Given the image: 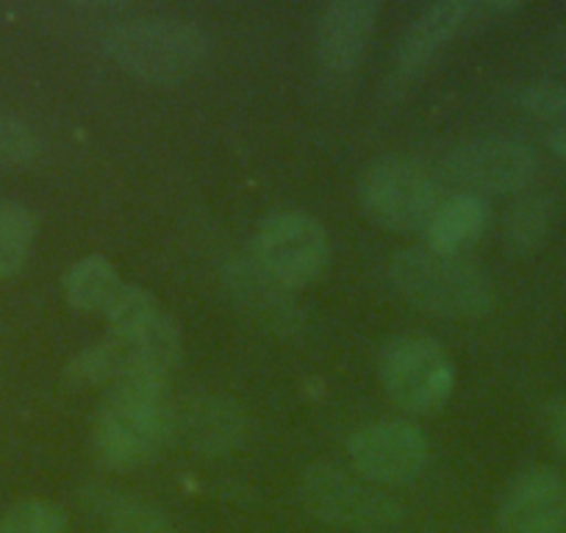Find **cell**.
<instances>
[{
    "mask_svg": "<svg viewBox=\"0 0 566 533\" xmlns=\"http://www.w3.org/2000/svg\"><path fill=\"white\" fill-rule=\"evenodd\" d=\"M505 533H566V481L553 470L520 472L500 503Z\"/></svg>",
    "mask_w": 566,
    "mask_h": 533,
    "instance_id": "8fae6325",
    "label": "cell"
},
{
    "mask_svg": "<svg viewBox=\"0 0 566 533\" xmlns=\"http://www.w3.org/2000/svg\"><path fill=\"white\" fill-rule=\"evenodd\" d=\"M123 70L150 84H176L192 75L209 53L198 25L178 18H136L114 25L103 40Z\"/></svg>",
    "mask_w": 566,
    "mask_h": 533,
    "instance_id": "3957f363",
    "label": "cell"
},
{
    "mask_svg": "<svg viewBox=\"0 0 566 533\" xmlns=\"http://www.w3.org/2000/svg\"><path fill=\"white\" fill-rule=\"evenodd\" d=\"M358 198L369 220L389 231L413 233L428 228L442 203V187L422 161L384 156L364 170Z\"/></svg>",
    "mask_w": 566,
    "mask_h": 533,
    "instance_id": "277c9868",
    "label": "cell"
},
{
    "mask_svg": "<svg viewBox=\"0 0 566 533\" xmlns=\"http://www.w3.org/2000/svg\"><path fill=\"white\" fill-rule=\"evenodd\" d=\"M347 456L364 481L400 487L413 481L428 464V439L411 422H369L347 439Z\"/></svg>",
    "mask_w": 566,
    "mask_h": 533,
    "instance_id": "9c48e42d",
    "label": "cell"
},
{
    "mask_svg": "<svg viewBox=\"0 0 566 533\" xmlns=\"http://www.w3.org/2000/svg\"><path fill=\"white\" fill-rule=\"evenodd\" d=\"M380 7L375 0H339L323 12L314 34L317 59L328 73H350L367 48Z\"/></svg>",
    "mask_w": 566,
    "mask_h": 533,
    "instance_id": "7c38bea8",
    "label": "cell"
},
{
    "mask_svg": "<svg viewBox=\"0 0 566 533\" xmlns=\"http://www.w3.org/2000/svg\"><path fill=\"white\" fill-rule=\"evenodd\" d=\"M172 439L167 378L134 364L106 389L95 420V448L114 470L148 464Z\"/></svg>",
    "mask_w": 566,
    "mask_h": 533,
    "instance_id": "6da1fadb",
    "label": "cell"
},
{
    "mask_svg": "<svg viewBox=\"0 0 566 533\" xmlns=\"http://www.w3.org/2000/svg\"><path fill=\"white\" fill-rule=\"evenodd\" d=\"M489 222V206L481 195L459 192L442 198L424 228V239L439 253H461L467 244L478 242Z\"/></svg>",
    "mask_w": 566,
    "mask_h": 533,
    "instance_id": "5bb4252c",
    "label": "cell"
},
{
    "mask_svg": "<svg viewBox=\"0 0 566 533\" xmlns=\"http://www.w3.org/2000/svg\"><path fill=\"white\" fill-rule=\"evenodd\" d=\"M117 339L123 342L134 364L150 369V373L165 375V378L181 362V331H178L176 320L167 312H159L139 331L128 336H117Z\"/></svg>",
    "mask_w": 566,
    "mask_h": 533,
    "instance_id": "e0dca14e",
    "label": "cell"
},
{
    "mask_svg": "<svg viewBox=\"0 0 566 533\" xmlns=\"http://www.w3.org/2000/svg\"><path fill=\"white\" fill-rule=\"evenodd\" d=\"M248 417L233 400L209 391H189L172 400V439L206 456H222L242 448Z\"/></svg>",
    "mask_w": 566,
    "mask_h": 533,
    "instance_id": "30bf717a",
    "label": "cell"
},
{
    "mask_svg": "<svg viewBox=\"0 0 566 533\" xmlns=\"http://www.w3.org/2000/svg\"><path fill=\"white\" fill-rule=\"evenodd\" d=\"M549 220H553V206L547 198H538V195L522 198L520 203L511 206L509 217H505V242L514 250H533L547 233Z\"/></svg>",
    "mask_w": 566,
    "mask_h": 533,
    "instance_id": "ffe728a7",
    "label": "cell"
},
{
    "mask_svg": "<svg viewBox=\"0 0 566 533\" xmlns=\"http://www.w3.org/2000/svg\"><path fill=\"white\" fill-rule=\"evenodd\" d=\"M123 279H119L117 266L103 255H86V259L75 261L70 266V273L64 275V295L73 309L81 312H103L112 306L117 292L123 290Z\"/></svg>",
    "mask_w": 566,
    "mask_h": 533,
    "instance_id": "2e32d148",
    "label": "cell"
},
{
    "mask_svg": "<svg viewBox=\"0 0 566 533\" xmlns=\"http://www.w3.org/2000/svg\"><path fill=\"white\" fill-rule=\"evenodd\" d=\"M159 312H165V309L156 303L150 292H145L142 286L125 284L112 301V306L106 309V317L112 323L114 336H128L139 331L145 323H150Z\"/></svg>",
    "mask_w": 566,
    "mask_h": 533,
    "instance_id": "7402d4cb",
    "label": "cell"
},
{
    "mask_svg": "<svg viewBox=\"0 0 566 533\" xmlns=\"http://www.w3.org/2000/svg\"><path fill=\"white\" fill-rule=\"evenodd\" d=\"M301 494L317 520L361 533H386L400 525L402 505L369 481L347 475L336 467L317 464L303 475Z\"/></svg>",
    "mask_w": 566,
    "mask_h": 533,
    "instance_id": "5b68a950",
    "label": "cell"
},
{
    "mask_svg": "<svg viewBox=\"0 0 566 533\" xmlns=\"http://www.w3.org/2000/svg\"><path fill=\"white\" fill-rule=\"evenodd\" d=\"M106 533H178V527L150 505L114 500L106 505Z\"/></svg>",
    "mask_w": 566,
    "mask_h": 533,
    "instance_id": "603a6c76",
    "label": "cell"
},
{
    "mask_svg": "<svg viewBox=\"0 0 566 533\" xmlns=\"http://www.w3.org/2000/svg\"><path fill=\"white\" fill-rule=\"evenodd\" d=\"M331 259V242L323 222L303 211H277L259 226L255 261L283 286H306Z\"/></svg>",
    "mask_w": 566,
    "mask_h": 533,
    "instance_id": "52a82bcc",
    "label": "cell"
},
{
    "mask_svg": "<svg viewBox=\"0 0 566 533\" xmlns=\"http://www.w3.org/2000/svg\"><path fill=\"white\" fill-rule=\"evenodd\" d=\"M130 367H134V358L128 356L123 342L112 336V339L97 342V345L73 356V362L67 364V378L81 386H103V389H108Z\"/></svg>",
    "mask_w": 566,
    "mask_h": 533,
    "instance_id": "ac0fdd59",
    "label": "cell"
},
{
    "mask_svg": "<svg viewBox=\"0 0 566 533\" xmlns=\"http://www.w3.org/2000/svg\"><path fill=\"white\" fill-rule=\"evenodd\" d=\"M380 380L400 409L424 415L453 391L455 367L439 342L419 334L397 336L380 353Z\"/></svg>",
    "mask_w": 566,
    "mask_h": 533,
    "instance_id": "8992f818",
    "label": "cell"
},
{
    "mask_svg": "<svg viewBox=\"0 0 566 533\" xmlns=\"http://www.w3.org/2000/svg\"><path fill=\"white\" fill-rule=\"evenodd\" d=\"M442 170L470 195H509L527 187L536 173V154L514 137H481L450 150Z\"/></svg>",
    "mask_w": 566,
    "mask_h": 533,
    "instance_id": "ba28073f",
    "label": "cell"
},
{
    "mask_svg": "<svg viewBox=\"0 0 566 533\" xmlns=\"http://www.w3.org/2000/svg\"><path fill=\"white\" fill-rule=\"evenodd\" d=\"M478 12V3L470 0H444L424 9L417 20L406 29L400 45H397V67L402 73H413L424 62H431L433 53L453 40L461 25Z\"/></svg>",
    "mask_w": 566,
    "mask_h": 533,
    "instance_id": "4fadbf2b",
    "label": "cell"
},
{
    "mask_svg": "<svg viewBox=\"0 0 566 533\" xmlns=\"http://www.w3.org/2000/svg\"><path fill=\"white\" fill-rule=\"evenodd\" d=\"M40 154V134L20 117L0 114V167H29Z\"/></svg>",
    "mask_w": 566,
    "mask_h": 533,
    "instance_id": "cb8c5ba5",
    "label": "cell"
},
{
    "mask_svg": "<svg viewBox=\"0 0 566 533\" xmlns=\"http://www.w3.org/2000/svg\"><path fill=\"white\" fill-rule=\"evenodd\" d=\"M0 533H67V514L51 500H20L3 511Z\"/></svg>",
    "mask_w": 566,
    "mask_h": 533,
    "instance_id": "44dd1931",
    "label": "cell"
},
{
    "mask_svg": "<svg viewBox=\"0 0 566 533\" xmlns=\"http://www.w3.org/2000/svg\"><path fill=\"white\" fill-rule=\"evenodd\" d=\"M520 106L533 117L549 119L555 128H566V84L560 81H536L520 92Z\"/></svg>",
    "mask_w": 566,
    "mask_h": 533,
    "instance_id": "d4e9b609",
    "label": "cell"
},
{
    "mask_svg": "<svg viewBox=\"0 0 566 533\" xmlns=\"http://www.w3.org/2000/svg\"><path fill=\"white\" fill-rule=\"evenodd\" d=\"M34 237V215L14 200H0V281L25 264Z\"/></svg>",
    "mask_w": 566,
    "mask_h": 533,
    "instance_id": "d6986e66",
    "label": "cell"
},
{
    "mask_svg": "<svg viewBox=\"0 0 566 533\" xmlns=\"http://www.w3.org/2000/svg\"><path fill=\"white\" fill-rule=\"evenodd\" d=\"M395 290L439 317H478L492 309L494 286L475 261L433 248H408L389 259Z\"/></svg>",
    "mask_w": 566,
    "mask_h": 533,
    "instance_id": "7a4b0ae2",
    "label": "cell"
},
{
    "mask_svg": "<svg viewBox=\"0 0 566 533\" xmlns=\"http://www.w3.org/2000/svg\"><path fill=\"white\" fill-rule=\"evenodd\" d=\"M226 284L248 312L259 314L270 323L283 325L295 312L290 286H283L281 281L272 279L255 259L233 261L226 270Z\"/></svg>",
    "mask_w": 566,
    "mask_h": 533,
    "instance_id": "9a60e30c",
    "label": "cell"
},
{
    "mask_svg": "<svg viewBox=\"0 0 566 533\" xmlns=\"http://www.w3.org/2000/svg\"><path fill=\"white\" fill-rule=\"evenodd\" d=\"M547 145H549V150H553V154L558 156V159L566 161V128H553V130H549Z\"/></svg>",
    "mask_w": 566,
    "mask_h": 533,
    "instance_id": "4316f807",
    "label": "cell"
},
{
    "mask_svg": "<svg viewBox=\"0 0 566 533\" xmlns=\"http://www.w3.org/2000/svg\"><path fill=\"white\" fill-rule=\"evenodd\" d=\"M549 431H553L555 445L566 453V397H560L558 404L549 409Z\"/></svg>",
    "mask_w": 566,
    "mask_h": 533,
    "instance_id": "484cf974",
    "label": "cell"
}]
</instances>
